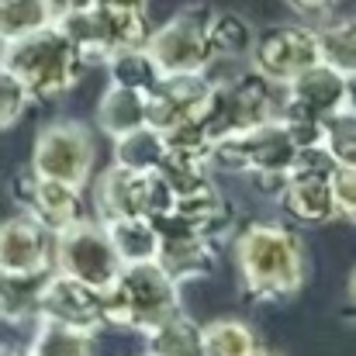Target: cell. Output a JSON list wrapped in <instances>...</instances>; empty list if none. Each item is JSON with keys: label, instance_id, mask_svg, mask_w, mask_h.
I'll use <instances>...</instances> for the list:
<instances>
[{"label": "cell", "instance_id": "cell-1", "mask_svg": "<svg viewBox=\"0 0 356 356\" xmlns=\"http://www.w3.org/2000/svg\"><path fill=\"white\" fill-rule=\"evenodd\" d=\"M238 287L249 301H294L308 280V252L294 229L280 222H249L232 238Z\"/></svg>", "mask_w": 356, "mask_h": 356}, {"label": "cell", "instance_id": "cell-2", "mask_svg": "<svg viewBox=\"0 0 356 356\" xmlns=\"http://www.w3.org/2000/svg\"><path fill=\"white\" fill-rule=\"evenodd\" d=\"M0 63L28 87L31 101H56L70 94L87 73V59L76 52V45L63 35L56 21L7 38Z\"/></svg>", "mask_w": 356, "mask_h": 356}, {"label": "cell", "instance_id": "cell-3", "mask_svg": "<svg viewBox=\"0 0 356 356\" xmlns=\"http://www.w3.org/2000/svg\"><path fill=\"white\" fill-rule=\"evenodd\" d=\"M180 312V284L166 277L159 263H131L104 291L108 325L145 336L152 325Z\"/></svg>", "mask_w": 356, "mask_h": 356}, {"label": "cell", "instance_id": "cell-4", "mask_svg": "<svg viewBox=\"0 0 356 356\" xmlns=\"http://www.w3.org/2000/svg\"><path fill=\"white\" fill-rule=\"evenodd\" d=\"M52 270L66 273L73 280L90 284L94 291H108L118 273L124 270V263L118 259L104 222L97 218H76L70 225H63L59 232H52Z\"/></svg>", "mask_w": 356, "mask_h": 356}, {"label": "cell", "instance_id": "cell-5", "mask_svg": "<svg viewBox=\"0 0 356 356\" xmlns=\"http://www.w3.org/2000/svg\"><path fill=\"white\" fill-rule=\"evenodd\" d=\"M277 90L280 87H273L270 80H263L249 66L245 73L211 87V97H208V104L197 118L208 128L211 142L225 138V135H236V131H245V128H256L263 121L277 118V104H280Z\"/></svg>", "mask_w": 356, "mask_h": 356}, {"label": "cell", "instance_id": "cell-6", "mask_svg": "<svg viewBox=\"0 0 356 356\" xmlns=\"http://www.w3.org/2000/svg\"><path fill=\"white\" fill-rule=\"evenodd\" d=\"M215 7L211 3H187L170 21L152 28L145 49L163 73H204L215 63V49L208 42Z\"/></svg>", "mask_w": 356, "mask_h": 356}, {"label": "cell", "instance_id": "cell-7", "mask_svg": "<svg viewBox=\"0 0 356 356\" xmlns=\"http://www.w3.org/2000/svg\"><path fill=\"white\" fill-rule=\"evenodd\" d=\"M298 145L284 131L277 118L245 128L236 135L215 138L211 145V170L242 173V177H284Z\"/></svg>", "mask_w": 356, "mask_h": 356}, {"label": "cell", "instance_id": "cell-8", "mask_svg": "<svg viewBox=\"0 0 356 356\" xmlns=\"http://www.w3.org/2000/svg\"><path fill=\"white\" fill-rule=\"evenodd\" d=\"M94 163H97L94 131L83 121L63 118L38 128L28 166L38 177H52V180H63V184H73L83 191L94 177Z\"/></svg>", "mask_w": 356, "mask_h": 356}, {"label": "cell", "instance_id": "cell-9", "mask_svg": "<svg viewBox=\"0 0 356 356\" xmlns=\"http://www.w3.org/2000/svg\"><path fill=\"white\" fill-rule=\"evenodd\" d=\"M177 194L159 177V170H124L111 163L94 184V208L101 222L108 218H159L173 208Z\"/></svg>", "mask_w": 356, "mask_h": 356}, {"label": "cell", "instance_id": "cell-10", "mask_svg": "<svg viewBox=\"0 0 356 356\" xmlns=\"http://www.w3.org/2000/svg\"><path fill=\"white\" fill-rule=\"evenodd\" d=\"M318 59H322L318 28H308V24H277L256 35V45L249 52L252 70L273 87H287L301 70H308Z\"/></svg>", "mask_w": 356, "mask_h": 356}, {"label": "cell", "instance_id": "cell-11", "mask_svg": "<svg viewBox=\"0 0 356 356\" xmlns=\"http://www.w3.org/2000/svg\"><path fill=\"white\" fill-rule=\"evenodd\" d=\"M10 201L21 208V215H28L31 222H38L49 236L59 232L63 225L83 218V191L52 177H38L31 166H21L10 177Z\"/></svg>", "mask_w": 356, "mask_h": 356}, {"label": "cell", "instance_id": "cell-12", "mask_svg": "<svg viewBox=\"0 0 356 356\" xmlns=\"http://www.w3.org/2000/svg\"><path fill=\"white\" fill-rule=\"evenodd\" d=\"M35 318H45V322L76 329V332H90V336H101L104 329H111L108 315H104V294L94 291L90 284L73 280L56 270H49V277L42 284Z\"/></svg>", "mask_w": 356, "mask_h": 356}, {"label": "cell", "instance_id": "cell-13", "mask_svg": "<svg viewBox=\"0 0 356 356\" xmlns=\"http://www.w3.org/2000/svg\"><path fill=\"white\" fill-rule=\"evenodd\" d=\"M215 80L204 73H163L145 94V124L156 131L173 128L184 118H197L211 97Z\"/></svg>", "mask_w": 356, "mask_h": 356}, {"label": "cell", "instance_id": "cell-14", "mask_svg": "<svg viewBox=\"0 0 356 356\" xmlns=\"http://www.w3.org/2000/svg\"><path fill=\"white\" fill-rule=\"evenodd\" d=\"M0 266L21 273L52 270V236L28 215H10L0 222Z\"/></svg>", "mask_w": 356, "mask_h": 356}, {"label": "cell", "instance_id": "cell-15", "mask_svg": "<svg viewBox=\"0 0 356 356\" xmlns=\"http://www.w3.org/2000/svg\"><path fill=\"white\" fill-rule=\"evenodd\" d=\"M284 97L305 111H312L315 118H329L336 111H343L346 101V73H339L336 66H329L325 59L312 63L308 70H301L287 87H280Z\"/></svg>", "mask_w": 356, "mask_h": 356}, {"label": "cell", "instance_id": "cell-16", "mask_svg": "<svg viewBox=\"0 0 356 356\" xmlns=\"http://www.w3.org/2000/svg\"><path fill=\"white\" fill-rule=\"evenodd\" d=\"M156 263L166 270V277L173 284H194V280H204L218 270V242L201 236L159 238Z\"/></svg>", "mask_w": 356, "mask_h": 356}, {"label": "cell", "instance_id": "cell-17", "mask_svg": "<svg viewBox=\"0 0 356 356\" xmlns=\"http://www.w3.org/2000/svg\"><path fill=\"white\" fill-rule=\"evenodd\" d=\"M277 204L284 208L287 218L301 222V225H329L339 218L336 201H332V187L329 180H301V177H287Z\"/></svg>", "mask_w": 356, "mask_h": 356}, {"label": "cell", "instance_id": "cell-18", "mask_svg": "<svg viewBox=\"0 0 356 356\" xmlns=\"http://www.w3.org/2000/svg\"><path fill=\"white\" fill-rule=\"evenodd\" d=\"M145 353L149 356H204L201 322L184 315V308L173 312L170 318H163L159 325H152L145 332Z\"/></svg>", "mask_w": 356, "mask_h": 356}, {"label": "cell", "instance_id": "cell-19", "mask_svg": "<svg viewBox=\"0 0 356 356\" xmlns=\"http://www.w3.org/2000/svg\"><path fill=\"white\" fill-rule=\"evenodd\" d=\"M49 273H21L0 266V322L24 325L38 312V294Z\"/></svg>", "mask_w": 356, "mask_h": 356}, {"label": "cell", "instance_id": "cell-20", "mask_svg": "<svg viewBox=\"0 0 356 356\" xmlns=\"http://www.w3.org/2000/svg\"><path fill=\"white\" fill-rule=\"evenodd\" d=\"M108 238L124 266L131 263H156L159 256V232L152 218H108Z\"/></svg>", "mask_w": 356, "mask_h": 356}, {"label": "cell", "instance_id": "cell-21", "mask_svg": "<svg viewBox=\"0 0 356 356\" xmlns=\"http://www.w3.org/2000/svg\"><path fill=\"white\" fill-rule=\"evenodd\" d=\"M97 7L101 17V31L108 42V56L118 49H142L152 35V21H149V7Z\"/></svg>", "mask_w": 356, "mask_h": 356}, {"label": "cell", "instance_id": "cell-22", "mask_svg": "<svg viewBox=\"0 0 356 356\" xmlns=\"http://www.w3.org/2000/svg\"><path fill=\"white\" fill-rule=\"evenodd\" d=\"M142 124H145V94L111 83L97 101V128L108 138H118V135L142 128Z\"/></svg>", "mask_w": 356, "mask_h": 356}, {"label": "cell", "instance_id": "cell-23", "mask_svg": "<svg viewBox=\"0 0 356 356\" xmlns=\"http://www.w3.org/2000/svg\"><path fill=\"white\" fill-rule=\"evenodd\" d=\"M256 28L238 10H215L208 24V42L215 49V59H242L256 45Z\"/></svg>", "mask_w": 356, "mask_h": 356}, {"label": "cell", "instance_id": "cell-24", "mask_svg": "<svg viewBox=\"0 0 356 356\" xmlns=\"http://www.w3.org/2000/svg\"><path fill=\"white\" fill-rule=\"evenodd\" d=\"M104 70H108V80L111 83L131 87L138 94H149L159 83V76H163V70L156 66V59L149 56L145 45L142 49H118V52H111L104 59Z\"/></svg>", "mask_w": 356, "mask_h": 356}, {"label": "cell", "instance_id": "cell-25", "mask_svg": "<svg viewBox=\"0 0 356 356\" xmlns=\"http://www.w3.org/2000/svg\"><path fill=\"white\" fill-rule=\"evenodd\" d=\"M111 142H115V163L124 166V170H138V173L159 170V163H163V156H166L163 131H156V128H149V124L131 128V131H124V135L111 138Z\"/></svg>", "mask_w": 356, "mask_h": 356}, {"label": "cell", "instance_id": "cell-26", "mask_svg": "<svg viewBox=\"0 0 356 356\" xmlns=\"http://www.w3.org/2000/svg\"><path fill=\"white\" fill-rule=\"evenodd\" d=\"M28 353L31 356H97V336L38 318V329H35V339H31Z\"/></svg>", "mask_w": 356, "mask_h": 356}, {"label": "cell", "instance_id": "cell-27", "mask_svg": "<svg viewBox=\"0 0 356 356\" xmlns=\"http://www.w3.org/2000/svg\"><path fill=\"white\" fill-rule=\"evenodd\" d=\"M204 332V356H252L259 350L256 329L242 318H215L201 325Z\"/></svg>", "mask_w": 356, "mask_h": 356}, {"label": "cell", "instance_id": "cell-28", "mask_svg": "<svg viewBox=\"0 0 356 356\" xmlns=\"http://www.w3.org/2000/svg\"><path fill=\"white\" fill-rule=\"evenodd\" d=\"M159 177L170 184V191H173L177 197H184V194H191V191H197V187H204V184L215 180V177H211V156L170 152V149H166V156H163V163H159Z\"/></svg>", "mask_w": 356, "mask_h": 356}, {"label": "cell", "instance_id": "cell-29", "mask_svg": "<svg viewBox=\"0 0 356 356\" xmlns=\"http://www.w3.org/2000/svg\"><path fill=\"white\" fill-rule=\"evenodd\" d=\"M318 45L329 66H336L346 76L356 73V17H343V21L318 28Z\"/></svg>", "mask_w": 356, "mask_h": 356}, {"label": "cell", "instance_id": "cell-30", "mask_svg": "<svg viewBox=\"0 0 356 356\" xmlns=\"http://www.w3.org/2000/svg\"><path fill=\"white\" fill-rule=\"evenodd\" d=\"M322 145L336 159V166H356V115L353 111H336L325 118L322 128Z\"/></svg>", "mask_w": 356, "mask_h": 356}, {"label": "cell", "instance_id": "cell-31", "mask_svg": "<svg viewBox=\"0 0 356 356\" xmlns=\"http://www.w3.org/2000/svg\"><path fill=\"white\" fill-rule=\"evenodd\" d=\"M49 21L42 0H0V35L17 38L24 31H35Z\"/></svg>", "mask_w": 356, "mask_h": 356}, {"label": "cell", "instance_id": "cell-32", "mask_svg": "<svg viewBox=\"0 0 356 356\" xmlns=\"http://www.w3.org/2000/svg\"><path fill=\"white\" fill-rule=\"evenodd\" d=\"M28 104H31L28 87H24V83H21V80L0 63V131L14 128L17 121L24 118Z\"/></svg>", "mask_w": 356, "mask_h": 356}, {"label": "cell", "instance_id": "cell-33", "mask_svg": "<svg viewBox=\"0 0 356 356\" xmlns=\"http://www.w3.org/2000/svg\"><path fill=\"white\" fill-rule=\"evenodd\" d=\"M329 187H332V201H336L339 218L356 222V166H336Z\"/></svg>", "mask_w": 356, "mask_h": 356}, {"label": "cell", "instance_id": "cell-34", "mask_svg": "<svg viewBox=\"0 0 356 356\" xmlns=\"http://www.w3.org/2000/svg\"><path fill=\"white\" fill-rule=\"evenodd\" d=\"M45 3V14H49V21H59V17H66V14H73V10H83V7H90L94 0H42Z\"/></svg>", "mask_w": 356, "mask_h": 356}, {"label": "cell", "instance_id": "cell-35", "mask_svg": "<svg viewBox=\"0 0 356 356\" xmlns=\"http://www.w3.org/2000/svg\"><path fill=\"white\" fill-rule=\"evenodd\" d=\"M294 10H301V14H325L336 0H287Z\"/></svg>", "mask_w": 356, "mask_h": 356}, {"label": "cell", "instance_id": "cell-36", "mask_svg": "<svg viewBox=\"0 0 356 356\" xmlns=\"http://www.w3.org/2000/svg\"><path fill=\"white\" fill-rule=\"evenodd\" d=\"M343 108L356 115V73H350V76H346V101H343Z\"/></svg>", "mask_w": 356, "mask_h": 356}, {"label": "cell", "instance_id": "cell-37", "mask_svg": "<svg viewBox=\"0 0 356 356\" xmlns=\"http://www.w3.org/2000/svg\"><path fill=\"white\" fill-rule=\"evenodd\" d=\"M101 7H149V0H94Z\"/></svg>", "mask_w": 356, "mask_h": 356}, {"label": "cell", "instance_id": "cell-38", "mask_svg": "<svg viewBox=\"0 0 356 356\" xmlns=\"http://www.w3.org/2000/svg\"><path fill=\"white\" fill-rule=\"evenodd\" d=\"M346 291H350V301H353V308H356V270L350 273V284H346Z\"/></svg>", "mask_w": 356, "mask_h": 356}, {"label": "cell", "instance_id": "cell-39", "mask_svg": "<svg viewBox=\"0 0 356 356\" xmlns=\"http://www.w3.org/2000/svg\"><path fill=\"white\" fill-rule=\"evenodd\" d=\"M3 356H31L28 350H3Z\"/></svg>", "mask_w": 356, "mask_h": 356}, {"label": "cell", "instance_id": "cell-40", "mask_svg": "<svg viewBox=\"0 0 356 356\" xmlns=\"http://www.w3.org/2000/svg\"><path fill=\"white\" fill-rule=\"evenodd\" d=\"M252 356H280V353H273V350H263V346H259V350H256Z\"/></svg>", "mask_w": 356, "mask_h": 356}, {"label": "cell", "instance_id": "cell-41", "mask_svg": "<svg viewBox=\"0 0 356 356\" xmlns=\"http://www.w3.org/2000/svg\"><path fill=\"white\" fill-rule=\"evenodd\" d=\"M3 45H7V38H3V35H0V56H3Z\"/></svg>", "mask_w": 356, "mask_h": 356}, {"label": "cell", "instance_id": "cell-42", "mask_svg": "<svg viewBox=\"0 0 356 356\" xmlns=\"http://www.w3.org/2000/svg\"><path fill=\"white\" fill-rule=\"evenodd\" d=\"M0 356H3V346H0Z\"/></svg>", "mask_w": 356, "mask_h": 356}, {"label": "cell", "instance_id": "cell-43", "mask_svg": "<svg viewBox=\"0 0 356 356\" xmlns=\"http://www.w3.org/2000/svg\"><path fill=\"white\" fill-rule=\"evenodd\" d=\"M145 356H149V353H145Z\"/></svg>", "mask_w": 356, "mask_h": 356}]
</instances>
